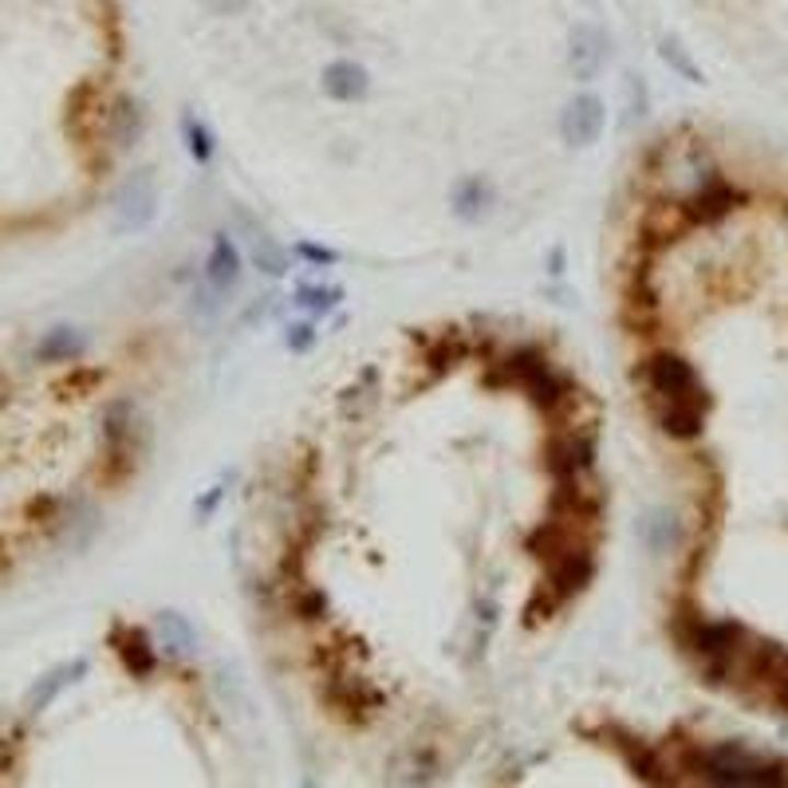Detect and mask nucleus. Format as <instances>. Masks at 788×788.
<instances>
[{
    "mask_svg": "<svg viewBox=\"0 0 788 788\" xmlns=\"http://www.w3.org/2000/svg\"><path fill=\"white\" fill-rule=\"evenodd\" d=\"M670 635L698 662L709 686H726L741 674V654L749 647V630L738 619H709L694 603H679L670 615Z\"/></svg>",
    "mask_w": 788,
    "mask_h": 788,
    "instance_id": "obj_1",
    "label": "nucleus"
},
{
    "mask_svg": "<svg viewBox=\"0 0 788 788\" xmlns=\"http://www.w3.org/2000/svg\"><path fill=\"white\" fill-rule=\"evenodd\" d=\"M674 773H694L702 785L718 788H785L788 761L768 757L741 741H709V745L682 749Z\"/></svg>",
    "mask_w": 788,
    "mask_h": 788,
    "instance_id": "obj_2",
    "label": "nucleus"
},
{
    "mask_svg": "<svg viewBox=\"0 0 788 788\" xmlns=\"http://www.w3.org/2000/svg\"><path fill=\"white\" fill-rule=\"evenodd\" d=\"M497 367H501V374L512 386H521L524 398H529L536 410L552 414V418H560V414H568L571 406L580 403V394L571 386L568 371H560V367L552 363L548 355H544V347L517 344L512 351L501 355Z\"/></svg>",
    "mask_w": 788,
    "mask_h": 788,
    "instance_id": "obj_3",
    "label": "nucleus"
},
{
    "mask_svg": "<svg viewBox=\"0 0 788 788\" xmlns=\"http://www.w3.org/2000/svg\"><path fill=\"white\" fill-rule=\"evenodd\" d=\"M635 383L647 394V406H670V403H698V406H714L706 383H702L698 367L690 363L686 355L659 347L650 351L639 367H635Z\"/></svg>",
    "mask_w": 788,
    "mask_h": 788,
    "instance_id": "obj_4",
    "label": "nucleus"
},
{
    "mask_svg": "<svg viewBox=\"0 0 788 788\" xmlns=\"http://www.w3.org/2000/svg\"><path fill=\"white\" fill-rule=\"evenodd\" d=\"M99 438H103V462L111 465V477H130L135 465L150 450V422L138 410L135 398H111L99 414Z\"/></svg>",
    "mask_w": 788,
    "mask_h": 788,
    "instance_id": "obj_5",
    "label": "nucleus"
},
{
    "mask_svg": "<svg viewBox=\"0 0 788 788\" xmlns=\"http://www.w3.org/2000/svg\"><path fill=\"white\" fill-rule=\"evenodd\" d=\"M320 698L332 706L335 718H344L347 726H371L383 714V690L371 679L355 674L347 667H335L320 674Z\"/></svg>",
    "mask_w": 788,
    "mask_h": 788,
    "instance_id": "obj_6",
    "label": "nucleus"
},
{
    "mask_svg": "<svg viewBox=\"0 0 788 788\" xmlns=\"http://www.w3.org/2000/svg\"><path fill=\"white\" fill-rule=\"evenodd\" d=\"M595 465H600V438L591 426L564 422L544 445V470L556 485L595 477Z\"/></svg>",
    "mask_w": 788,
    "mask_h": 788,
    "instance_id": "obj_7",
    "label": "nucleus"
},
{
    "mask_svg": "<svg viewBox=\"0 0 788 788\" xmlns=\"http://www.w3.org/2000/svg\"><path fill=\"white\" fill-rule=\"evenodd\" d=\"M600 560H595V544H576V548L560 552L544 564V588H541V603H544V619H552V611L568 607L576 595L588 591V583L595 580Z\"/></svg>",
    "mask_w": 788,
    "mask_h": 788,
    "instance_id": "obj_8",
    "label": "nucleus"
},
{
    "mask_svg": "<svg viewBox=\"0 0 788 788\" xmlns=\"http://www.w3.org/2000/svg\"><path fill=\"white\" fill-rule=\"evenodd\" d=\"M158 217V177L154 170H130L111 197V233L135 236Z\"/></svg>",
    "mask_w": 788,
    "mask_h": 788,
    "instance_id": "obj_9",
    "label": "nucleus"
},
{
    "mask_svg": "<svg viewBox=\"0 0 788 788\" xmlns=\"http://www.w3.org/2000/svg\"><path fill=\"white\" fill-rule=\"evenodd\" d=\"M749 201L745 189H738L733 182H726V177H718V182H709V186L694 189L690 197H682V201H674V209H679L682 225L690 229H702V225H721L733 209H741Z\"/></svg>",
    "mask_w": 788,
    "mask_h": 788,
    "instance_id": "obj_10",
    "label": "nucleus"
},
{
    "mask_svg": "<svg viewBox=\"0 0 788 788\" xmlns=\"http://www.w3.org/2000/svg\"><path fill=\"white\" fill-rule=\"evenodd\" d=\"M611 56V36L595 24V20H580L571 24L568 32V68L580 83H591L600 79V71L607 68Z\"/></svg>",
    "mask_w": 788,
    "mask_h": 788,
    "instance_id": "obj_11",
    "label": "nucleus"
},
{
    "mask_svg": "<svg viewBox=\"0 0 788 788\" xmlns=\"http://www.w3.org/2000/svg\"><path fill=\"white\" fill-rule=\"evenodd\" d=\"M603 127H607V107H603L600 95H576L564 107L560 115V138L568 142V147H595L603 135Z\"/></svg>",
    "mask_w": 788,
    "mask_h": 788,
    "instance_id": "obj_12",
    "label": "nucleus"
},
{
    "mask_svg": "<svg viewBox=\"0 0 788 788\" xmlns=\"http://www.w3.org/2000/svg\"><path fill=\"white\" fill-rule=\"evenodd\" d=\"M111 642H115L118 659H123L127 674H135V679H150V674L162 667V650H158V642H154V635H150V630H142V627H115Z\"/></svg>",
    "mask_w": 788,
    "mask_h": 788,
    "instance_id": "obj_13",
    "label": "nucleus"
},
{
    "mask_svg": "<svg viewBox=\"0 0 788 788\" xmlns=\"http://www.w3.org/2000/svg\"><path fill=\"white\" fill-rule=\"evenodd\" d=\"M241 276H245V256H241V248H236L233 236L217 233L213 245H209L206 273H201V280H206V285H213L221 296H229L236 285H241Z\"/></svg>",
    "mask_w": 788,
    "mask_h": 788,
    "instance_id": "obj_14",
    "label": "nucleus"
},
{
    "mask_svg": "<svg viewBox=\"0 0 788 788\" xmlns=\"http://www.w3.org/2000/svg\"><path fill=\"white\" fill-rule=\"evenodd\" d=\"M91 347V335L76 324H56L39 335L36 347H32V359L36 363H79Z\"/></svg>",
    "mask_w": 788,
    "mask_h": 788,
    "instance_id": "obj_15",
    "label": "nucleus"
},
{
    "mask_svg": "<svg viewBox=\"0 0 788 788\" xmlns=\"http://www.w3.org/2000/svg\"><path fill=\"white\" fill-rule=\"evenodd\" d=\"M320 88L335 103H363L371 95V71L363 63H355V59H332L324 76H320Z\"/></svg>",
    "mask_w": 788,
    "mask_h": 788,
    "instance_id": "obj_16",
    "label": "nucleus"
},
{
    "mask_svg": "<svg viewBox=\"0 0 788 788\" xmlns=\"http://www.w3.org/2000/svg\"><path fill=\"white\" fill-rule=\"evenodd\" d=\"M88 670H91L88 659H68V662H59V667H51L48 674H39V679L28 686V694H24V709H28V714H44V709H48L68 686H76Z\"/></svg>",
    "mask_w": 788,
    "mask_h": 788,
    "instance_id": "obj_17",
    "label": "nucleus"
},
{
    "mask_svg": "<svg viewBox=\"0 0 788 788\" xmlns=\"http://www.w3.org/2000/svg\"><path fill=\"white\" fill-rule=\"evenodd\" d=\"M450 206H453V213H457V221L477 225V221H485V217L493 213V206H497V189H493L489 177L465 174L462 182H453Z\"/></svg>",
    "mask_w": 788,
    "mask_h": 788,
    "instance_id": "obj_18",
    "label": "nucleus"
},
{
    "mask_svg": "<svg viewBox=\"0 0 788 788\" xmlns=\"http://www.w3.org/2000/svg\"><path fill=\"white\" fill-rule=\"evenodd\" d=\"M682 536H686V532H682L679 512H670L667 505H654V509H647L639 517V541L650 556H670V552H679Z\"/></svg>",
    "mask_w": 788,
    "mask_h": 788,
    "instance_id": "obj_19",
    "label": "nucleus"
},
{
    "mask_svg": "<svg viewBox=\"0 0 788 788\" xmlns=\"http://www.w3.org/2000/svg\"><path fill=\"white\" fill-rule=\"evenodd\" d=\"M654 426L667 433L670 442H698L706 433V414L709 406L698 403H670V406H650Z\"/></svg>",
    "mask_w": 788,
    "mask_h": 788,
    "instance_id": "obj_20",
    "label": "nucleus"
},
{
    "mask_svg": "<svg viewBox=\"0 0 788 788\" xmlns=\"http://www.w3.org/2000/svg\"><path fill=\"white\" fill-rule=\"evenodd\" d=\"M154 642H158V650L174 662H186L197 654V630L182 611H158L154 615Z\"/></svg>",
    "mask_w": 788,
    "mask_h": 788,
    "instance_id": "obj_21",
    "label": "nucleus"
},
{
    "mask_svg": "<svg viewBox=\"0 0 788 788\" xmlns=\"http://www.w3.org/2000/svg\"><path fill=\"white\" fill-rule=\"evenodd\" d=\"M147 135V111L135 95H118L107 111V138L118 150H130Z\"/></svg>",
    "mask_w": 788,
    "mask_h": 788,
    "instance_id": "obj_22",
    "label": "nucleus"
},
{
    "mask_svg": "<svg viewBox=\"0 0 788 788\" xmlns=\"http://www.w3.org/2000/svg\"><path fill=\"white\" fill-rule=\"evenodd\" d=\"M285 611L292 623H304V627H315V623L327 619V611H332V600H327L324 588H315V583L300 580L292 588H285Z\"/></svg>",
    "mask_w": 788,
    "mask_h": 788,
    "instance_id": "obj_23",
    "label": "nucleus"
},
{
    "mask_svg": "<svg viewBox=\"0 0 788 788\" xmlns=\"http://www.w3.org/2000/svg\"><path fill=\"white\" fill-rule=\"evenodd\" d=\"M422 344H426L422 363H426V371H430V379L450 374L453 367L465 363V355H470V335L465 332H442V335H433V339H422Z\"/></svg>",
    "mask_w": 788,
    "mask_h": 788,
    "instance_id": "obj_24",
    "label": "nucleus"
},
{
    "mask_svg": "<svg viewBox=\"0 0 788 788\" xmlns=\"http://www.w3.org/2000/svg\"><path fill=\"white\" fill-rule=\"evenodd\" d=\"M335 406H339L344 418H363V414H371L374 406H379V371L363 367L355 383H347L344 391L335 394Z\"/></svg>",
    "mask_w": 788,
    "mask_h": 788,
    "instance_id": "obj_25",
    "label": "nucleus"
},
{
    "mask_svg": "<svg viewBox=\"0 0 788 788\" xmlns=\"http://www.w3.org/2000/svg\"><path fill=\"white\" fill-rule=\"evenodd\" d=\"M245 245H248V260H253L265 276H285L288 265H292V260H288V248L280 245L265 225L256 229V233H248Z\"/></svg>",
    "mask_w": 788,
    "mask_h": 788,
    "instance_id": "obj_26",
    "label": "nucleus"
},
{
    "mask_svg": "<svg viewBox=\"0 0 788 788\" xmlns=\"http://www.w3.org/2000/svg\"><path fill=\"white\" fill-rule=\"evenodd\" d=\"M659 56H662V63H667L670 71H679L686 83H702V68L694 63V56H690V48L682 44L679 36H662L659 39Z\"/></svg>",
    "mask_w": 788,
    "mask_h": 788,
    "instance_id": "obj_27",
    "label": "nucleus"
},
{
    "mask_svg": "<svg viewBox=\"0 0 788 788\" xmlns=\"http://www.w3.org/2000/svg\"><path fill=\"white\" fill-rule=\"evenodd\" d=\"M339 300H344V288H324V285H300L292 296L296 308H304L308 315H327L339 308Z\"/></svg>",
    "mask_w": 788,
    "mask_h": 788,
    "instance_id": "obj_28",
    "label": "nucleus"
},
{
    "mask_svg": "<svg viewBox=\"0 0 788 788\" xmlns=\"http://www.w3.org/2000/svg\"><path fill=\"white\" fill-rule=\"evenodd\" d=\"M221 312H225V296L217 292L213 285H194V292H189V315H194L197 324H217L221 320Z\"/></svg>",
    "mask_w": 788,
    "mask_h": 788,
    "instance_id": "obj_29",
    "label": "nucleus"
},
{
    "mask_svg": "<svg viewBox=\"0 0 788 788\" xmlns=\"http://www.w3.org/2000/svg\"><path fill=\"white\" fill-rule=\"evenodd\" d=\"M182 135H186V150L189 158H194L197 166H206V162H213V135H209V127L201 123V118L186 115L182 118Z\"/></svg>",
    "mask_w": 788,
    "mask_h": 788,
    "instance_id": "obj_30",
    "label": "nucleus"
},
{
    "mask_svg": "<svg viewBox=\"0 0 788 788\" xmlns=\"http://www.w3.org/2000/svg\"><path fill=\"white\" fill-rule=\"evenodd\" d=\"M623 95H627V123H635V118H647L650 95H647V83H642V76H627V83H623Z\"/></svg>",
    "mask_w": 788,
    "mask_h": 788,
    "instance_id": "obj_31",
    "label": "nucleus"
},
{
    "mask_svg": "<svg viewBox=\"0 0 788 788\" xmlns=\"http://www.w3.org/2000/svg\"><path fill=\"white\" fill-rule=\"evenodd\" d=\"M315 339H320V332H315V324H288L285 327V347L292 355H308L315 347Z\"/></svg>",
    "mask_w": 788,
    "mask_h": 788,
    "instance_id": "obj_32",
    "label": "nucleus"
},
{
    "mask_svg": "<svg viewBox=\"0 0 788 788\" xmlns=\"http://www.w3.org/2000/svg\"><path fill=\"white\" fill-rule=\"evenodd\" d=\"M296 256H304V260H312V265H339V253L335 248H324V245H312V241H300L296 245Z\"/></svg>",
    "mask_w": 788,
    "mask_h": 788,
    "instance_id": "obj_33",
    "label": "nucleus"
},
{
    "mask_svg": "<svg viewBox=\"0 0 788 788\" xmlns=\"http://www.w3.org/2000/svg\"><path fill=\"white\" fill-rule=\"evenodd\" d=\"M201 4H206V12H213V16H241L253 0H201Z\"/></svg>",
    "mask_w": 788,
    "mask_h": 788,
    "instance_id": "obj_34",
    "label": "nucleus"
},
{
    "mask_svg": "<svg viewBox=\"0 0 788 788\" xmlns=\"http://www.w3.org/2000/svg\"><path fill=\"white\" fill-rule=\"evenodd\" d=\"M16 749H20L16 738H0V777L12 773V765H16Z\"/></svg>",
    "mask_w": 788,
    "mask_h": 788,
    "instance_id": "obj_35",
    "label": "nucleus"
},
{
    "mask_svg": "<svg viewBox=\"0 0 788 788\" xmlns=\"http://www.w3.org/2000/svg\"><path fill=\"white\" fill-rule=\"evenodd\" d=\"M221 497H225V489H221V485H213V489H209L206 497L197 501V517H209V512L217 509V501H221Z\"/></svg>",
    "mask_w": 788,
    "mask_h": 788,
    "instance_id": "obj_36",
    "label": "nucleus"
},
{
    "mask_svg": "<svg viewBox=\"0 0 788 788\" xmlns=\"http://www.w3.org/2000/svg\"><path fill=\"white\" fill-rule=\"evenodd\" d=\"M773 698H777V706L788 714V679H780L777 686H773Z\"/></svg>",
    "mask_w": 788,
    "mask_h": 788,
    "instance_id": "obj_37",
    "label": "nucleus"
},
{
    "mask_svg": "<svg viewBox=\"0 0 788 788\" xmlns=\"http://www.w3.org/2000/svg\"><path fill=\"white\" fill-rule=\"evenodd\" d=\"M548 260H552V273L560 276V273H564V248H552V256H548Z\"/></svg>",
    "mask_w": 788,
    "mask_h": 788,
    "instance_id": "obj_38",
    "label": "nucleus"
}]
</instances>
